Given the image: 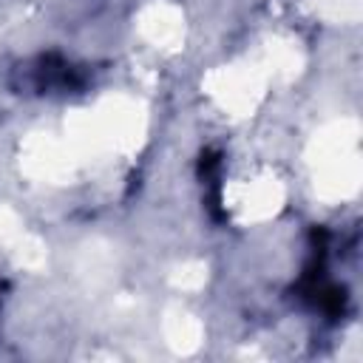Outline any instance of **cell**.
Returning a JSON list of instances; mask_svg holds the SVG:
<instances>
[{"label":"cell","mask_w":363,"mask_h":363,"mask_svg":"<svg viewBox=\"0 0 363 363\" xmlns=\"http://www.w3.org/2000/svg\"><path fill=\"white\" fill-rule=\"evenodd\" d=\"M31 85L37 91H51V88H77L79 79L74 77V68L60 60V57H40L31 65Z\"/></svg>","instance_id":"obj_1"}]
</instances>
